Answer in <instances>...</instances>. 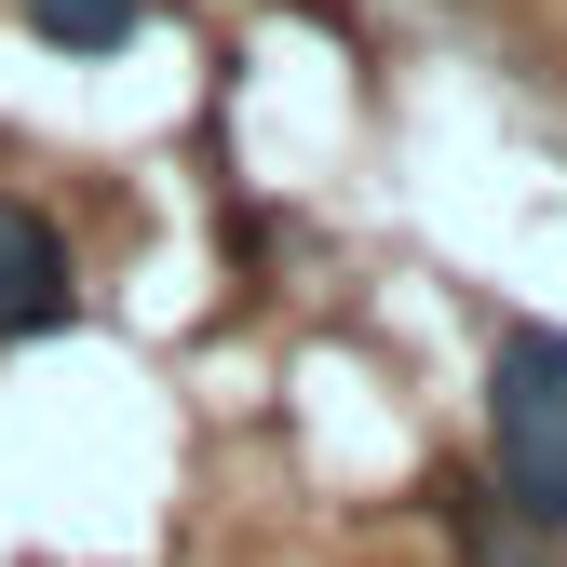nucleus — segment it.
Listing matches in <instances>:
<instances>
[{
	"label": "nucleus",
	"mask_w": 567,
	"mask_h": 567,
	"mask_svg": "<svg viewBox=\"0 0 567 567\" xmlns=\"http://www.w3.org/2000/svg\"><path fill=\"white\" fill-rule=\"evenodd\" d=\"M486 446H501V486L567 527V338L554 324H514L501 365H486Z\"/></svg>",
	"instance_id": "1"
},
{
	"label": "nucleus",
	"mask_w": 567,
	"mask_h": 567,
	"mask_svg": "<svg viewBox=\"0 0 567 567\" xmlns=\"http://www.w3.org/2000/svg\"><path fill=\"white\" fill-rule=\"evenodd\" d=\"M68 311V244L28 217V203H0V338H28Z\"/></svg>",
	"instance_id": "2"
},
{
	"label": "nucleus",
	"mask_w": 567,
	"mask_h": 567,
	"mask_svg": "<svg viewBox=\"0 0 567 567\" xmlns=\"http://www.w3.org/2000/svg\"><path fill=\"white\" fill-rule=\"evenodd\" d=\"M28 28L68 54H109V41H135V0H28Z\"/></svg>",
	"instance_id": "3"
}]
</instances>
